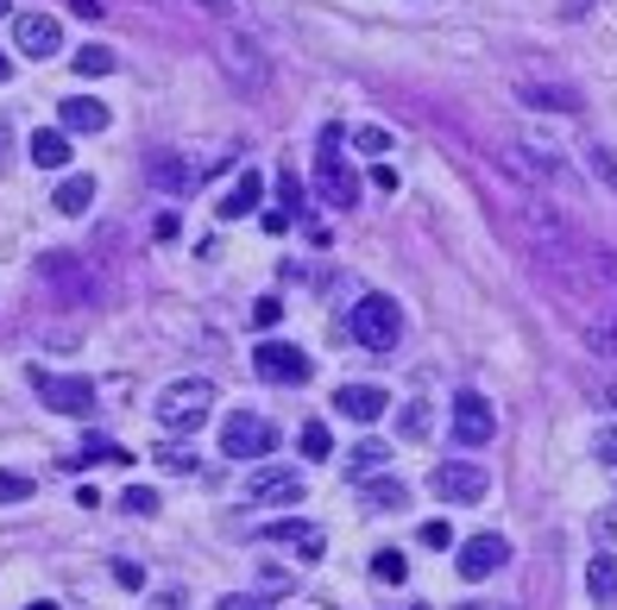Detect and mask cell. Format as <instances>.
I'll list each match as a JSON object with an SVG mask.
<instances>
[{
    "instance_id": "cell-39",
    "label": "cell",
    "mask_w": 617,
    "mask_h": 610,
    "mask_svg": "<svg viewBox=\"0 0 617 610\" xmlns=\"http://www.w3.org/2000/svg\"><path fill=\"white\" fill-rule=\"evenodd\" d=\"M70 7H77L82 20H102V0H70Z\"/></svg>"
},
{
    "instance_id": "cell-31",
    "label": "cell",
    "mask_w": 617,
    "mask_h": 610,
    "mask_svg": "<svg viewBox=\"0 0 617 610\" xmlns=\"http://www.w3.org/2000/svg\"><path fill=\"white\" fill-rule=\"evenodd\" d=\"M120 509H127V516H152V509H158V497L145 491V484H132L127 497H120Z\"/></svg>"
},
{
    "instance_id": "cell-36",
    "label": "cell",
    "mask_w": 617,
    "mask_h": 610,
    "mask_svg": "<svg viewBox=\"0 0 617 610\" xmlns=\"http://www.w3.org/2000/svg\"><path fill=\"white\" fill-rule=\"evenodd\" d=\"M422 548H454V529L447 523H422Z\"/></svg>"
},
{
    "instance_id": "cell-9",
    "label": "cell",
    "mask_w": 617,
    "mask_h": 610,
    "mask_svg": "<svg viewBox=\"0 0 617 610\" xmlns=\"http://www.w3.org/2000/svg\"><path fill=\"white\" fill-rule=\"evenodd\" d=\"M491 434H498L491 403L486 397H473V390H461V403H454V441H461V447H486Z\"/></svg>"
},
{
    "instance_id": "cell-34",
    "label": "cell",
    "mask_w": 617,
    "mask_h": 610,
    "mask_svg": "<svg viewBox=\"0 0 617 610\" xmlns=\"http://www.w3.org/2000/svg\"><path fill=\"white\" fill-rule=\"evenodd\" d=\"M592 454L605 459V466H617V429H598V434H592Z\"/></svg>"
},
{
    "instance_id": "cell-6",
    "label": "cell",
    "mask_w": 617,
    "mask_h": 610,
    "mask_svg": "<svg viewBox=\"0 0 617 610\" xmlns=\"http://www.w3.org/2000/svg\"><path fill=\"white\" fill-rule=\"evenodd\" d=\"M246 497L265 509H290V504H303V472H290V466H258L253 479H246Z\"/></svg>"
},
{
    "instance_id": "cell-43",
    "label": "cell",
    "mask_w": 617,
    "mask_h": 610,
    "mask_svg": "<svg viewBox=\"0 0 617 610\" xmlns=\"http://www.w3.org/2000/svg\"><path fill=\"white\" fill-rule=\"evenodd\" d=\"M0 13H13V0H0Z\"/></svg>"
},
{
    "instance_id": "cell-22",
    "label": "cell",
    "mask_w": 617,
    "mask_h": 610,
    "mask_svg": "<svg viewBox=\"0 0 617 610\" xmlns=\"http://www.w3.org/2000/svg\"><path fill=\"white\" fill-rule=\"evenodd\" d=\"M385 447H379V441H360V447H353V454H347V472H353V479H379V472H385Z\"/></svg>"
},
{
    "instance_id": "cell-5",
    "label": "cell",
    "mask_w": 617,
    "mask_h": 610,
    "mask_svg": "<svg viewBox=\"0 0 617 610\" xmlns=\"http://www.w3.org/2000/svg\"><path fill=\"white\" fill-rule=\"evenodd\" d=\"M253 372L265 384H303L315 365H308V353H303V347H290V340H258Z\"/></svg>"
},
{
    "instance_id": "cell-24",
    "label": "cell",
    "mask_w": 617,
    "mask_h": 610,
    "mask_svg": "<svg viewBox=\"0 0 617 610\" xmlns=\"http://www.w3.org/2000/svg\"><path fill=\"white\" fill-rule=\"evenodd\" d=\"M404 573H410V560L397 554V548H379V554H372V579H385V585H404Z\"/></svg>"
},
{
    "instance_id": "cell-12",
    "label": "cell",
    "mask_w": 617,
    "mask_h": 610,
    "mask_svg": "<svg viewBox=\"0 0 617 610\" xmlns=\"http://www.w3.org/2000/svg\"><path fill=\"white\" fill-rule=\"evenodd\" d=\"M335 409L347 415V422H379L391 409V397L379 390V384H340L335 390Z\"/></svg>"
},
{
    "instance_id": "cell-44",
    "label": "cell",
    "mask_w": 617,
    "mask_h": 610,
    "mask_svg": "<svg viewBox=\"0 0 617 610\" xmlns=\"http://www.w3.org/2000/svg\"><path fill=\"white\" fill-rule=\"evenodd\" d=\"M605 397H612V403H617V384H612V390H605Z\"/></svg>"
},
{
    "instance_id": "cell-30",
    "label": "cell",
    "mask_w": 617,
    "mask_h": 610,
    "mask_svg": "<svg viewBox=\"0 0 617 610\" xmlns=\"http://www.w3.org/2000/svg\"><path fill=\"white\" fill-rule=\"evenodd\" d=\"M158 466H171V472H196V454H189V447H164V441H158Z\"/></svg>"
},
{
    "instance_id": "cell-2",
    "label": "cell",
    "mask_w": 617,
    "mask_h": 610,
    "mask_svg": "<svg viewBox=\"0 0 617 610\" xmlns=\"http://www.w3.org/2000/svg\"><path fill=\"white\" fill-rule=\"evenodd\" d=\"M221 454L228 459H271L278 454V422L258 409H233L221 422Z\"/></svg>"
},
{
    "instance_id": "cell-32",
    "label": "cell",
    "mask_w": 617,
    "mask_h": 610,
    "mask_svg": "<svg viewBox=\"0 0 617 610\" xmlns=\"http://www.w3.org/2000/svg\"><path fill=\"white\" fill-rule=\"evenodd\" d=\"M265 591H271V598L290 591V573H283V566H258V598H265Z\"/></svg>"
},
{
    "instance_id": "cell-41",
    "label": "cell",
    "mask_w": 617,
    "mask_h": 610,
    "mask_svg": "<svg viewBox=\"0 0 617 610\" xmlns=\"http://www.w3.org/2000/svg\"><path fill=\"white\" fill-rule=\"evenodd\" d=\"M7 77H13V57L0 51V82H7Z\"/></svg>"
},
{
    "instance_id": "cell-3",
    "label": "cell",
    "mask_w": 617,
    "mask_h": 610,
    "mask_svg": "<svg viewBox=\"0 0 617 610\" xmlns=\"http://www.w3.org/2000/svg\"><path fill=\"white\" fill-rule=\"evenodd\" d=\"M353 340H360L365 353H391L397 340H404V308L391 303V296H360L353 303Z\"/></svg>"
},
{
    "instance_id": "cell-13",
    "label": "cell",
    "mask_w": 617,
    "mask_h": 610,
    "mask_svg": "<svg viewBox=\"0 0 617 610\" xmlns=\"http://www.w3.org/2000/svg\"><path fill=\"white\" fill-rule=\"evenodd\" d=\"M265 541H278V548H296V554H308V560L328 554V535L315 529V523H271V529H265Z\"/></svg>"
},
{
    "instance_id": "cell-10",
    "label": "cell",
    "mask_w": 617,
    "mask_h": 610,
    "mask_svg": "<svg viewBox=\"0 0 617 610\" xmlns=\"http://www.w3.org/2000/svg\"><path fill=\"white\" fill-rule=\"evenodd\" d=\"M511 560V548H504V535H473V541H461V579H491L498 566Z\"/></svg>"
},
{
    "instance_id": "cell-17",
    "label": "cell",
    "mask_w": 617,
    "mask_h": 610,
    "mask_svg": "<svg viewBox=\"0 0 617 610\" xmlns=\"http://www.w3.org/2000/svg\"><path fill=\"white\" fill-rule=\"evenodd\" d=\"M365 509H379V516H397V509H410V484L397 479H365Z\"/></svg>"
},
{
    "instance_id": "cell-18",
    "label": "cell",
    "mask_w": 617,
    "mask_h": 610,
    "mask_svg": "<svg viewBox=\"0 0 617 610\" xmlns=\"http://www.w3.org/2000/svg\"><path fill=\"white\" fill-rule=\"evenodd\" d=\"M586 591H592V605H617V554L586 560Z\"/></svg>"
},
{
    "instance_id": "cell-28",
    "label": "cell",
    "mask_w": 617,
    "mask_h": 610,
    "mask_svg": "<svg viewBox=\"0 0 617 610\" xmlns=\"http://www.w3.org/2000/svg\"><path fill=\"white\" fill-rule=\"evenodd\" d=\"M516 102H542V107H573V95H561V89H536V82H523V89H516Z\"/></svg>"
},
{
    "instance_id": "cell-23",
    "label": "cell",
    "mask_w": 617,
    "mask_h": 610,
    "mask_svg": "<svg viewBox=\"0 0 617 610\" xmlns=\"http://www.w3.org/2000/svg\"><path fill=\"white\" fill-rule=\"evenodd\" d=\"M296 447H303V459H328V454H335V434H328V422H308V429L296 434Z\"/></svg>"
},
{
    "instance_id": "cell-20",
    "label": "cell",
    "mask_w": 617,
    "mask_h": 610,
    "mask_svg": "<svg viewBox=\"0 0 617 610\" xmlns=\"http://www.w3.org/2000/svg\"><path fill=\"white\" fill-rule=\"evenodd\" d=\"M145 177H152V189H171V196H183V189L196 183V171H189V164H177V157L158 152L152 164H145Z\"/></svg>"
},
{
    "instance_id": "cell-33",
    "label": "cell",
    "mask_w": 617,
    "mask_h": 610,
    "mask_svg": "<svg viewBox=\"0 0 617 610\" xmlns=\"http://www.w3.org/2000/svg\"><path fill=\"white\" fill-rule=\"evenodd\" d=\"M253 321H258V328H278V321H283V303H278V296H258V303H253Z\"/></svg>"
},
{
    "instance_id": "cell-42",
    "label": "cell",
    "mask_w": 617,
    "mask_h": 610,
    "mask_svg": "<svg viewBox=\"0 0 617 610\" xmlns=\"http://www.w3.org/2000/svg\"><path fill=\"white\" fill-rule=\"evenodd\" d=\"M26 610H57V605H51V598H32V605H26Z\"/></svg>"
},
{
    "instance_id": "cell-16",
    "label": "cell",
    "mask_w": 617,
    "mask_h": 610,
    "mask_svg": "<svg viewBox=\"0 0 617 610\" xmlns=\"http://www.w3.org/2000/svg\"><path fill=\"white\" fill-rule=\"evenodd\" d=\"M32 164L63 171V164H70V132H63V127H38V132H32Z\"/></svg>"
},
{
    "instance_id": "cell-46",
    "label": "cell",
    "mask_w": 617,
    "mask_h": 610,
    "mask_svg": "<svg viewBox=\"0 0 617 610\" xmlns=\"http://www.w3.org/2000/svg\"><path fill=\"white\" fill-rule=\"evenodd\" d=\"M410 610H429V605H410Z\"/></svg>"
},
{
    "instance_id": "cell-25",
    "label": "cell",
    "mask_w": 617,
    "mask_h": 610,
    "mask_svg": "<svg viewBox=\"0 0 617 610\" xmlns=\"http://www.w3.org/2000/svg\"><path fill=\"white\" fill-rule=\"evenodd\" d=\"M228 70H233V77H246V82L258 77V63H253V45H246L240 32H228Z\"/></svg>"
},
{
    "instance_id": "cell-11",
    "label": "cell",
    "mask_w": 617,
    "mask_h": 610,
    "mask_svg": "<svg viewBox=\"0 0 617 610\" xmlns=\"http://www.w3.org/2000/svg\"><path fill=\"white\" fill-rule=\"evenodd\" d=\"M13 45H20L26 57H57L63 26H57L51 13H20V20H13Z\"/></svg>"
},
{
    "instance_id": "cell-14",
    "label": "cell",
    "mask_w": 617,
    "mask_h": 610,
    "mask_svg": "<svg viewBox=\"0 0 617 610\" xmlns=\"http://www.w3.org/2000/svg\"><path fill=\"white\" fill-rule=\"evenodd\" d=\"M258 196H265V177H258V171H240V183L221 196V208H214V214H221V221H246V214L258 208Z\"/></svg>"
},
{
    "instance_id": "cell-1",
    "label": "cell",
    "mask_w": 617,
    "mask_h": 610,
    "mask_svg": "<svg viewBox=\"0 0 617 610\" xmlns=\"http://www.w3.org/2000/svg\"><path fill=\"white\" fill-rule=\"evenodd\" d=\"M158 422L171 434H196L208 422V409H214V384L208 378H177V384H164L158 390Z\"/></svg>"
},
{
    "instance_id": "cell-40",
    "label": "cell",
    "mask_w": 617,
    "mask_h": 610,
    "mask_svg": "<svg viewBox=\"0 0 617 610\" xmlns=\"http://www.w3.org/2000/svg\"><path fill=\"white\" fill-rule=\"evenodd\" d=\"M7 145H13V120H0V157H7Z\"/></svg>"
},
{
    "instance_id": "cell-37",
    "label": "cell",
    "mask_w": 617,
    "mask_h": 610,
    "mask_svg": "<svg viewBox=\"0 0 617 610\" xmlns=\"http://www.w3.org/2000/svg\"><path fill=\"white\" fill-rule=\"evenodd\" d=\"M114 579L127 585V591H139V585H145V573H139V560H114Z\"/></svg>"
},
{
    "instance_id": "cell-8",
    "label": "cell",
    "mask_w": 617,
    "mask_h": 610,
    "mask_svg": "<svg viewBox=\"0 0 617 610\" xmlns=\"http://www.w3.org/2000/svg\"><path fill=\"white\" fill-rule=\"evenodd\" d=\"M435 491L447 497V504H479V497H486V472H479L473 459H441Z\"/></svg>"
},
{
    "instance_id": "cell-29",
    "label": "cell",
    "mask_w": 617,
    "mask_h": 610,
    "mask_svg": "<svg viewBox=\"0 0 617 610\" xmlns=\"http://www.w3.org/2000/svg\"><path fill=\"white\" fill-rule=\"evenodd\" d=\"M397 429L410 434V441H422V434H429V409H422V403H404V415H397Z\"/></svg>"
},
{
    "instance_id": "cell-15",
    "label": "cell",
    "mask_w": 617,
    "mask_h": 610,
    "mask_svg": "<svg viewBox=\"0 0 617 610\" xmlns=\"http://www.w3.org/2000/svg\"><path fill=\"white\" fill-rule=\"evenodd\" d=\"M63 132H107V107L95 95H70L63 102Z\"/></svg>"
},
{
    "instance_id": "cell-7",
    "label": "cell",
    "mask_w": 617,
    "mask_h": 610,
    "mask_svg": "<svg viewBox=\"0 0 617 610\" xmlns=\"http://www.w3.org/2000/svg\"><path fill=\"white\" fill-rule=\"evenodd\" d=\"M32 390H38L57 415H95V384L89 378H51V372L32 365Z\"/></svg>"
},
{
    "instance_id": "cell-4",
    "label": "cell",
    "mask_w": 617,
    "mask_h": 610,
    "mask_svg": "<svg viewBox=\"0 0 617 610\" xmlns=\"http://www.w3.org/2000/svg\"><path fill=\"white\" fill-rule=\"evenodd\" d=\"M335 145H340V127H328L322 132V152H315V189H322L328 208H353L360 202V177L347 171V157H340Z\"/></svg>"
},
{
    "instance_id": "cell-45",
    "label": "cell",
    "mask_w": 617,
    "mask_h": 610,
    "mask_svg": "<svg viewBox=\"0 0 617 610\" xmlns=\"http://www.w3.org/2000/svg\"><path fill=\"white\" fill-rule=\"evenodd\" d=\"M466 610H486V605H466Z\"/></svg>"
},
{
    "instance_id": "cell-35",
    "label": "cell",
    "mask_w": 617,
    "mask_h": 610,
    "mask_svg": "<svg viewBox=\"0 0 617 610\" xmlns=\"http://www.w3.org/2000/svg\"><path fill=\"white\" fill-rule=\"evenodd\" d=\"M353 145H360V152H385V145H391V132H379V127H360V132H353Z\"/></svg>"
},
{
    "instance_id": "cell-21",
    "label": "cell",
    "mask_w": 617,
    "mask_h": 610,
    "mask_svg": "<svg viewBox=\"0 0 617 610\" xmlns=\"http://www.w3.org/2000/svg\"><path fill=\"white\" fill-rule=\"evenodd\" d=\"M95 202V177H82V171H70V177L57 183V214H82V208Z\"/></svg>"
},
{
    "instance_id": "cell-26",
    "label": "cell",
    "mask_w": 617,
    "mask_h": 610,
    "mask_svg": "<svg viewBox=\"0 0 617 610\" xmlns=\"http://www.w3.org/2000/svg\"><path fill=\"white\" fill-rule=\"evenodd\" d=\"M70 63H77L82 77H107V70H114V51H107V45H82Z\"/></svg>"
},
{
    "instance_id": "cell-27",
    "label": "cell",
    "mask_w": 617,
    "mask_h": 610,
    "mask_svg": "<svg viewBox=\"0 0 617 610\" xmlns=\"http://www.w3.org/2000/svg\"><path fill=\"white\" fill-rule=\"evenodd\" d=\"M26 497H32L26 472H0V504H26Z\"/></svg>"
},
{
    "instance_id": "cell-19",
    "label": "cell",
    "mask_w": 617,
    "mask_h": 610,
    "mask_svg": "<svg viewBox=\"0 0 617 610\" xmlns=\"http://www.w3.org/2000/svg\"><path fill=\"white\" fill-rule=\"evenodd\" d=\"M586 340H592V353L617 359V303H605V308H592L586 315Z\"/></svg>"
},
{
    "instance_id": "cell-38",
    "label": "cell",
    "mask_w": 617,
    "mask_h": 610,
    "mask_svg": "<svg viewBox=\"0 0 617 610\" xmlns=\"http://www.w3.org/2000/svg\"><path fill=\"white\" fill-rule=\"evenodd\" d=\"M214 610H265V598H246V591H240V598H221Z\"/></svg>"
}]
</instances>
